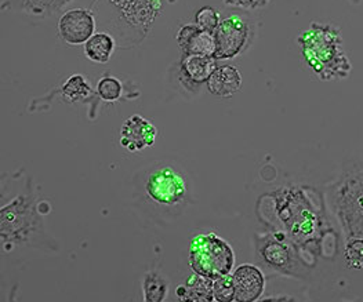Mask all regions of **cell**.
Wrapping results in <instances>:
<instances>
[{"instance_id":"1","label":"cell","mask_w":363,"mask_h":302,"mask_svg":"<svg viewBox=\"0 0 363 302\" xmlns=\"http://www.w3.org/2000/svg\"><path fill=\"white\" fill-rule=\"evenodd\" d=\"M133 198L152 221H173L191 203L188 174L174 162H154L134 177Z\"/></svg>"},{"instance_id":"2","label":"cell","mask_w":363,"mask_h":302,"mask_svg":"<svg viewBox=\"0 0 363 302\" xmlns=\"http://www.w3.org/2000/svg\"><path fill=\"white\" fill-rule=\"evenodd\" d=\"M0 242L3 254L23 249L45 254L60 252L58 242L45 225L30 178L26 182V191L0 208Z\"/></svg>"},{"instance_id":"3","label":"cell","mask_w":363,"mask_h":302,"mask_svg":"<svg viewBox=\"0 0 363 302\" xmlns=\"http://www.w3.org/2000/svg\"><path fill=\"white\" fill-rule=\"evenodd\" d=\"M297 42L304 64L320 80L329 82L350 75L352 65L337 26L311 23L300 33Z\"/></svg>"},{"instance_id":"4","label":"cell","mask_w":363,"mask_h":302,"mask_svg":"<svg viewBox=\"0 0 363 302\" xmlns=\"http://www.w3.org/2000/svg\"><path fill=\"white\" fill-rule=\"evenodd\" d=\"M106 20L119 47L141 45L162 13V0H104Z\"/></svg>"},{"instance_id":"5","label":"cell","mask_w":363,"mask_h":302,"mask_svg":"<svg viewBox=\"0 0 363 302\" xmlns=\"http://www.w3.org/2000/svg\"><path fill=\"white\" fill-rule=\"evenodd\" d=\"M188 254L189 267L198 275L216 280L230 275L234 269V249L214 232L194 236Z\"/></svg>"},{"instance_id":"6","label":"cell","mask_w":363,"mask_h":302,"mask_svg":"<svg viewBox=\"0 0 363 302\" xmlns=\"http://www.w3.org/2000/svg\"><path fill=\"white\" fill-rule=\"evenodd\" d=\"M335 207L350 237H363V169L348 172L336 188Z\"/></svg>"},{"instance_id":"7","label":"cell","mask_w":363,"mask_h":302,"mask_svg":"<svg viewBox=\"0 0 363 302\" xmlns=\"http://www.w3.org/2000/svg\"><path fill=\"white\" fill-rule=\"evenodd\" d=\"M277 211L289 233L296 239H307L315 229V213L303 192L297 188H286L275 194Z\"/></svg>"},{"instance_id":"8","label":"cell","mask_w":363,"mask_h":302,"mask_svg":"<svg viewBox=\"0 0 363 302\" xmlns=\"http://www.w3.org/2000/svg\"><path fill=\"white\" fill-rule=\"evenodd\" d=\"M214 35L217 42L214 58L217 61L233 60L249 49L255 36V26L247 16L236 13L221 20Z\"/></svg>"},{"instance_id":"9","label":"cell","mask_w":363,"mask_h":302,"mask_svg":"<svg viewBox=\"0 0 363 302\" xmlns=\"http://www.w3.org/2000/svg\"><path fill=\"white\" fill-rule=\"evenodd\" d=\"M96 32V17L87 9L67 10L58 21V36L71 46L84 45Z\"/></svg>"},{"instance_id":"10","label":"cell","mask_w":363,"mask_h":302,"mask_svg":"<svg viewBox=\"0 0 363 302\" xmlns=\"http://www.w3.org/2000/svg\"><path fill=\"white\" fill-rule=\"evenodd\" d=\"M157 138L155 125L141 115H131L121 127V147L129 152H141L154 147Z\"/></svg>"},{"instance_id":"11","label":"cell","mask_w":363,"mask_h":302,"mask_svg":"<svg viewBox=\"0 0 363 302\" xmlns=\"http://www.w3.org/2000/svg\"><path fill=\"white\" fill-rule=\"evenodd\" d=\"M259 255L267 267L286 275H294L298 267L291 247L279 239V235L262 240L259 246Z\"/></svg>"},{"instance_id":"12","label":"cell","mask_w":363,"mask_h":302,"mask_svg":"<svg viewBox=\"0 0 363 302\" xmlns=\"http://www.w3.org/2000/svg\"><path fill=\"white\" fill-rule=\"evenodd\" d=\"M176 42L184 55L198 54L214 57L217 50L214 32L202 29L196 24L182 26L176 35Z\"/></svg>"},{"instance_id":"13","label":"cell","mask_w":363,"mask_h":302,"mask_svg":"<svg viewBox=\"0 0 363 302\" xmlns=\"http://www.w3.org/2000/svg\"><path fill=\"white\" fill-rule=\"evenodd\" d=\"M233 277L235 301H259L265 289V276L259 268L252 264H243L235 269Z\"/></svg>"},{"instance_id":"14","label":"cell","mask_w":363,"mask_h":302,"mask_svg":"<svg viewBox=\"0 0 363 302\" xmlns=\"http://www.w3.org/2000/svg\"><path fill=\"white\" fill-rule=\"evenodd\" d=\"M218 64L214 57L208 55H184L180 61V82L188 90L199 89L208 83V77L217 69Z\"/></svg>"},{"instance_id":"15","label":"cell","mask_w":363,"mask_h":302,"mask_svg":"<svg viewBox=\"0 0 363 302\" xmlns=\"http://www.w3.org/2000/svg\"><path fill=\"white\" fill-rule=\"evenodd\" d=\"M74 0H3V11L23 13L38 18H49L62 11Z\"/></svg>"},{"instance_id":"16","label":"cell","mask_w":363,"mask_h":302,"mask_svg":"<svg viewBox=\"0 0 363 302\" xmlns=\"http://www.w3.org/2000/svg\"><path fill=\"white\" fill-rule=\"evenodd\" d=\"M208 93L220 99H231L242 87V75L233 65H218L208 77Z\"/></svg>"},{"instance_id":"17","label":"cell","mask_w":363,"mask_h":302,"mask_svg":"<svg viewBox=\"0 0 363 302\" xmlns=\"http://www.w3.org/2000/svg\"><path fill=\"white\" fill-rule=\"evenodd\" d=\"M214 280L194 272V275L188 277L182 284L176 289V296L180 301L189 302H213Z\"/></svg>"},{"instance_id":"18","label":"cell","mask_w":363,"mask_h":302,"mask_svg":"<svg viewBox=\"0 0 363 302\" xmlns=\"http://www.w3.org/2000/svg\"><path fill=\"white\" fill-rule=\"evenodd\" d=\"M116 40L109 32H97L84 43V55L96 64H106L116 47Z\"/></svg>"},{"instance_id":"19","label":"cell","mask_w":363,"mask_h":302,"mask_svg":"<svg viewBox=\"0 0 363 302\" xmlns=\"http://www.w3.org/2000/svg\"><path fill=\"white\" fill-rule=\"evenodd\" d=\"M60 94L67 102H82L96 99V94L87 79L80 74L69 76L61 86Z\"/></svg>"},{"instance_id":"20","label":"cell","mask_w":363,"mask_h":302,"mask_svg":"<svg viewBox=\"0 0 363 302\" xmlns=\"http://www.w3.org/2000/svg\"><path fill=\"white\" fill-rule=\"evenodd\" d=\"M169 290V281L156 271L147 272L143 279V294L145 302L164 301Z\"/></svg>"},{"instance_id":"21","label":"cell","mask_w":363,"mask_h":302,"mask_svg":"<svg viewBox=\"0 0 363 302\" xmlns=\"http://www.w3.org/2000/svg\"><path fill=\"white\" fill-rule=\"evenodd\" d=\"M97 96L105 102L119 101L123 96V84L115 76H103L96 87Z\"/></svg>"},{"instance_id":"22","label":"cell","mask_w":363,"mask_h":302,"mask_svg":"<svg viewBox=\"0 0 363 302\" xmlns=\"http://www.w3.org/2000/svg\"><path fill=\"white\" fill-rule=\"evenodd\" d=\"M344 257L351 269H363V237H351L347 242Z\"/></svg>"},{"instance_id":"23","label":"cell","mask_w":363,"mask_h":302,"mask_svg":"<svg viewBox=\"0 0 363 302\" xmlns=\"http://www.w3.org/2000/svg\"><path fill=\"white\" fill-rule=\"evenodd\" d=\"M221 23V17L217 9L211 6H203L201 7L195 14V24L201 26L202 29H206L210 32H216Z\"/></svg>"},{"instance_id":"24","label":"cell","mask_w":363,"mask_h":302,"mask_svg":"<svg viewBox=\"0 0 363 302\" xmlns=\"http://www.w3.org/2000/svg\"><path fill=\"white\" fill-rule=\"evenodd\" d=\"M213 293H214L216 301H235V286L233 275L230 274V275H225L220 279H216L214 284H213Z\"/></svg>"},{"instance_id":"25","label":"cell","mask_w":363,"mask_h":302,"mask_svg":"<svg viewBox=\"0 0 363 302\" xmlns=\"http://www.w3.org/2000/svg\"><path fill=\"white\" fill-rule=\"evenodd\" d=\"M271 1L272 0H223V3L225 6L239 9V10H246V11L262 9V7L268 6Z\"/></svg>"},{"instance_id":"26","label":"cell","mask_w":363,"mask_h":302,"mask_svg":"<svg viewBox=\"0 0 363 302\" xmlns=\"http://www.w3.org/2000/svg\"><path fill=\"white\" fill-rule=\"evenodd\" d=\"M262 301H290L289 298H282V297H275V298H264Z\"/></svg>"},{"instance_id":"27","label":"cell","mask_w":363,"mask_h":302,"mask_svg":"<svg viewBox=\"0 0 363 302\" xmlns=\"http://www.w3.org/2000/svg\"><path fill=\"white\" fill-rule=\"evenodd\" d=\"M350 1H352V3H354V4H359V3H361V1H362V0H350Z\"/></svg>"}]
</instances>
